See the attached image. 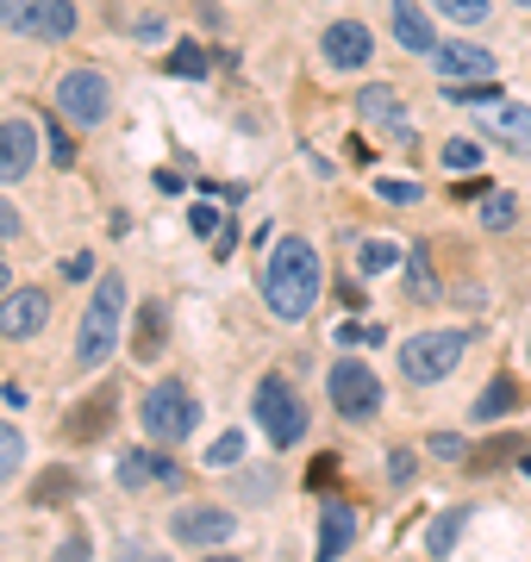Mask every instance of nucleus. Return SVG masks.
Returning <instances> with one entry per match:
<instances>
[{
  "label": "nucleus",
  "mask_w": 531,
  "mask_h": 562,
  "mask_svg": "<svg viewBox=\"0 0 531 562\" xmlns=\"http://www.w3.org/2000/svg\"><path fill=\"white\" fill-rule=\"evenodd\" d=\"M263 301L275 319H307L313 306H319V250L307 238H275L263 262Z\"/></svg>",
  "instance_id": "1"
},
{
  "label": "nucleus",
  "mask_w": 531,
  "mask_h": 562,
  "mask_svg": "<svg viewBox=\"0 0 531 562\" xmlns=\"http://www.w3.org/2000/svg\"><path fill=\"white\" fill-rule=\"evenodd\" d=\"M120 319H125V276L106 269V276L94 281V301L82 306V325H76V362H82V369H101V362L113 357Z\"/></svg>",
  "instance_id": "2"
},
{
  "label": "nucleus",
  "mask_w": 531,
  "mask_h": 562,
  "mask_svg": "<svg viewBox=\"0 0 531 562\" xmlns=\"http://www.w3.org/2000/svg\"><path fill=\"white\" fill-rule=\"evenodd\" d=\"M475 331H463V325H444V331H419V338L400 344V375H407L413 387H438L456 375V362L470 357Z\"/></svg>",
  "instance_id": "3"
},
{
  "label": "nucleus",
  "mask_w": 531,
  "mask_h": 562,
  "mask_svg": "<svg viewBox=\"0 0 531 562\" xmlns=\"http://www.w3.org/2000/svg\"><path fill=\"white\" fill-rule=\"evenodd\" d=\"M138 425L150 443H188L194 431H201V401H194V387L188 382H157L150 394L138 401Z\"/></svg>",
  "instance_id": "4"
},
{
  "label": "nucleus",
  "mask_w": 531,
  "mask_h": 562,
  "mask_svg": "<svg viewBox=\"0 0 531 562\" xmlns=\"http://www.w3.org/2000/svg\"><path fill=\"white\" fill-rule=\"evenodd\" d=\"M50 106H57L69 125L94 132V125L113 120V81H106L101 69H63V76H57V94H50Z\"/></svg>",
  "instance_id": "5"
},
{
  "label": "nucleus",
  "mask_w": 531,
  "mask_h": 562,
  "mask_svg": "<svg viewBox=\"0 0 531 562\" xmlns=\"http://www.w3.org/2000/svg\"><path fill=\"white\" fill-rule=\"evenodd\" d=\"M326 394H331V406H338V419H350V425H369L375 413H382V382H375V369H369L363 357L331 362Z\"/></svg>",
  "instance_id": "6"
},
{
  "label": "nucleus",
  "mask_w": 531,
  "mask_h": 562,
  "mask_svg": "<svg viewBox=\"0 0 531 562\" xmlns=\"http://www.w3.org/2000/svg\"><path fill=\"white\" fill-rule=\"evenodd\" d=\"M82 25L76 0H0V32H20V38H44L63 44Z\"/></svg>",
  "instance_id": "7"
},
{
  "label": "nucleus",
  "mask_w": 531,
  "mask_h": 562,
  "mask_svg": "<svg viewBox=\"0 0 531 562\" xmlns=\"http://www.w3.org/2000/svg\"><path fill=\"white\" fill-rule=\"evenodd\" d=\"M257 419H263L275 450H294V443L307 438V406L287 387V375H263V382H257Z\"/></svg>",
  "instance_id": "8"
},
{
  "label": "nucleus",
  "mask_w": 531,
  "mask_h": 562,
  "mask_svg": "<svg viewBox=\"0 0 531 562\" xmlns=\"http://www.w3.org/2000/svg\"><path fill=\"white\" fill-rule=\"evenodd\" d=\"M169 538L188 543V550H213V543H231V538H238V513H231V506H176V519H169Z\"/></svg>",
  "instance_id": "9"
},
{
  "label": "nucleus",
  "mask_w": 531,
  "mask_h": 562,
  "mask_svg": "<svg viewBox=\"0 0 531 562\" xmlns=\"http://www.w3.org/2000/svg\"><path fill=\"white\" fill-rule=\"evenodd\" d=\"M475 113V132L482 138H494V144H507L512 157H531V106H519V101H482V106H470Z\"/></svg>",
  "instance_id": "10"
},
{
  "label": "nucleus",
  "mask_w": 531,
  "mask_h": 562,
  "mask_svg": "<svg viewBox=\"0 0 531 562\" xmlns=\"http://www.w3.org/2000/svg\"><path fill=\"white\" fill-rule=\"evenodd\" d=\"M44 325H50V294L44 288H7L0 294V338L25 344V338H38Z\"/></svg>",
  "instance_id": "11"
},
{
  "label": "nucleus",
  "mask_w": 531,
  "mask_h": 562,
  "mask_svg": "<svg viewBox=\"0 0 531 562\" xmlns=\"http://www.w3.org/2000/svg\"><path fill=\"white\" fill-rule=\"evenodd\" d=\"M120 487L144 494V487H182V462L163 450H125L120 457Z\"/></svg>",
  "instance_id": "12"
},
{
  "label": "nucleus",
  "mask_w": 531,
  "mask_h": 562,
  "mask_svg": "<svg viewBox=\"0 0 531 562\" xmlns=\"http://www.w3.org/2000/svg\"><path fill=\"white\" fill-rule=\"evenodd\" d=\"M38 138H44V125H25V120L0 125V188L7 181H25L38 169Z\"/></svg>",
  "instance_id": "13"
},
{
  "label": "nucleus",
  "mask_w": 531,
  "mask_h": 562,
  "mask_svg": "<svg viewBox=\"0 0 531 562\" xmlns=\"http://www.w3.org/2000/svg\"><path fill=\"white\" fill-rule=\"evenodd\" d=\"M357 120L375 125V132H388L394 144H413V125H407V113H400V94H394L388 81H369L363 94H357Z\"/></svg>",
  "instance_id": "14"
},
{
  "label": "nucleus",
  "mask_w": 531,
  "mask_h": 562,
  "mask_svg": "<svg viewBox=\"0 0 531 562\" xmlns=\"http://www.w3.org/2000/svg\"><path fill=\"white\" fill-rule=\"evenodd\" d=\"M319 50H326L331 69H363V63L375 57V38H369V25H357V20H331Z\"/></svg>",
  "instance_id": "15"
},
{
  "label": "nucleus",
  "mask_w": 531,
  "mask_h": 562,
  "mask_svg": "<svg viewBox=\"0 0 531 562\" xmlns=\"http://www.w3.org/2000/svg\"><path fill=\"white\" fill-rule=\"evenodd\" d=\"M388 25H394V44H407L413 57H431L438 50V25L419 0H388Z\"/></svg>",
  "instance_id": "16"
},
{
  "label": "nucleus",
  "mask_w": 531,
  "mask_h": 562,
  "mask_svg": "<svg viewBox=\"0 0 531 562\" xmlns=\"http://www.w3.org/2000/svg\"><path fill=\"white\" fill-rule=\"evenodd\" d=\"M431 69H438V81H494V57L482 44H438Z\"/></svg>",
  "instance_id": "17"
},
{
  "label": "nucleus",
  "mask_w": 531,
  "mask_h": 562,
  "mask_svg": "<svg viewBox=\"0 0 531 562\" xmlns=\"http://www.w3.org/2000/svg\"><path fill=\"white\" fill-rule=\"evenodd\" d=\"M350 543H357V506H350V501H326V506H319V557L338 562Z\"/></svg>",
  "instance_id": "18"
},
{
  "label": "nucleus",
  "mask_w": 531,
  "mask_h": 562,
  "mask_svg": "<svg viewBox=\"0 0 531 562\" xmlns=\"http://www.w3.org/2000/svg\"><path fill=\"white\" fill-rule=\"evenodd\" d=\"M169 344V306L163 301H138V331H132V357L157 362Z\"/></svg>",
  "instance_id": "19"
},
{
  "label": "nucleus",
  "mask_w": 531,
  "mask_h": 562,
  "mask_svg": "<svg viewBox=\"0 0 531 562\" xmlns=\"http://www.w3.org/2000/svg\"><path fill=\"white\" fill-rule=\"evenodd\" d=\"M512 406H519V382H512V375H494V382L475 394L470 419H475V425H494V419H507Z\"/></svg>",
  "instance_id": "20"
},
{
  "label": "nucleus",
  "mask_w": 531,
  "mask_h": 562,
  "mask_svg": "<svg viewBox=\"0 0 531 562\" xmlns=\"http://www.w3.org/2000/svg\"><path fill=\"white\" fill-rule=\"evenodd\" d=\"M463 525H470V506H450L444 519L426 525V550H431V557H450V550H456V538H463Z\"/></svg>",
  "instance_id": "21"
},
{
  "label": "nucleus",
  "mask_w": 531,
  "mask_h": 562,
  "mask_svg": "<svg viewBox=\"0 0 531 562\" xmlns=\"http://www.w3.org/2000/svg\"><path fill=\"white\" fill-rule=\"evenodd\" d=\"M38 125H44V150H50V162H57V169H76V138H69V125H63L57 106L38 113Z\"/></svg>",
  "instance_id": "22"
},
{
  "label": "nucleus",
  "mask_w": 531,
  "mask_h": 562,
  "mask_svg": "<svg viewBox=\"0 0 531 562\" xmlns=\"http://www.w3.org/2000/svg\"><path fill=\"white\" fill-rule=\"evenodd\" d=\"M106 419H113V394H94V401H82V413L69 419V438H94V431H106Z\"/></svg>",
  "instance_id": "23"
},
{
  "label": "nucleus",
  "mask_w": 531,
  "mask_h": 562,
  "mask_svg": "<svg viewBox=\"0 0 531 562\" xmlns=\"http://www.w3.org/2000/svg\"><path fill=\"white\" fill-rule=\"evenodd\" d=\"M512 220H519V194H507V188H488V194H482V225H488V232H507Z\"/></svg>",
  "instance_id": "24"
},
{
  "label": "nucleus",
  "mask_w": 531,
  "mask_h": 562,
  "mask_svg": "<svg viewBox=\"0 0 531 562\" xmlns=\"http://www.w3.org/2000/svg\"><path fill=\"white\" fill-rule=\"evenodd\" d=\"M438 162L456 169V176H470L475 162H482V144H475V138H444V144H438Z\"/></svg>",
  "instance_id": "25"
},
{
  "label": "nucleus",
  "mask_w": 531,
  "mask_h": 562,
  "mask_svg": "<svg viewBox=\"0 0 531 562\" xmlns=\"http://www.w3.org/2000/svg\"><path fill=\"white\" fill-rule=\"evenodd\" d=\"M407 281H413V294H419V301L438 294V276H431V250H426V244H413V250H407Z\"/></svg>",
  "instance_id": "26"
},
{
  "label": "nucleus",
  "mask_w": 531,
  "mask_h": 562,
  "mask_svg": "<svg viewBox=\"0 0 531 562\" xmlns=\"http://www.w3.org/2000/svg\"><path fill=\"white\" fill-rule=\"evenodd\" d=\"M76 469H50V475H44L38 487H32V506H50V501H69V494H76Z\"/></svg>",
  "instance_id": "27"
},
{
  "label": "nucleus",
  "mask_w": 531,
  "mask_h": 562,
  "mask_svg": "<svg viewBox=\"0 0 531 562\" xmlns=\"http://www.w3.org/2000/svg\"><path fill=\"white\" fill-rule=\"evenodd\" d=\"M394 262H407V250H400V244L369 238V244H363V257H357V269H363V276H382V269H394Z\"/></svg>",
  "instance_id": "28"
},
{
  "label": "nucleus",
  "mask_w": 531,
  "mask_h": 562,
  "mask_svg": "<svg viewBox=\"0 0 531 562\" xmlns=\"http://www.w3.org/2000/svg\"><path fill=\"white\" fill-rule=\"evenodd\" d=\"M20 462H25V438L0 419V482H13V475H20Z\"/></svg>",
  "instance_id": "29"
},
{
  "label": "nucleus",
  "mask_w": 531,
  "mask_h": 562,
  "mask_svg": "<svg viewBox=\"0 0 531 562\" xmlns=\"http://www.w3.org/2000/svg\"><path fill=\"white\" fill-rule=\"evenodd\" d=\"M169 76H188V81H201L206 76V50H194V44H182V50H169L163 57Z\"/></svg>",
  "instance_id": "30"
},
{
  "label": "nucleus",
  "mask_w": 531,
  "mask_h": 562,
  "mask_svg": "<svg viewBox=\"0 0 531 562\" xmlns=\"http://www.w3.org/2000/svg\"><path fill=\"white\" fill-rule=\"evenodd\" d=\"M444 20H456V25H482L488 20V0H431Z\"/></svg>",
  "instance_id": "31"
},
{
  "label": "nucleus",
  "mask_w": 531,
  "mask_h": 562,
  "mask_svg": "<svg viewBox=\"0 0 531 562\" xmlns=\"http://www.w3.org/2000/svg\"><path fill=\"white\" fill-rule=\"evenodd\" d=\"M206 462H213V469H231V462H245V431H225V438H213Z\"/></svg>",
  "instance_id": "32"
},
{
  "label": "nucleus",
  "mask_w": 531,
  "mask_h": 562,
  "mask_svg": "<svg viewBox=\"0 0 531 562\" xmlns=\"http://www.w3.org/2000/svg\"><path fill=\"white\" fill-rule=\"evenodd\" d=\"M375 194H382V201L388 206H413V201H426V188H419V181H375Z\"/></svg>",
  "instance_id": "33"
},
{
  "label": "nucleus",
  "mask_w": 531,
  "mask_h": 562,
  "mask_svg": "<svg viewBox=\"0 0 531 562\" xmlns=\"http://www.w3.org/2000/svg\"><path fill=\"white\" fill-rule=\"evenodd\" d=\"M431 457H438V462H463V457H470L463 431H431Z\"/></svg>",
  "instance_id": "34"
},
{
  "label": "nucleus",
  "mask_w": 531,
  "mask_h": 562,
  "mask_svg": "<svg viewBox=\"0 0 531 562\" xmlns=\"http://www.w3.org/2000/svg\"><path fill=\"white\" fill-rule=\"evenodd\" d=\"M413 475H419V462H413V450H388V482L407 487Z\"/></svg>",
  "instance_id": "35"
},
{
  "label": "nucleus",
  "mask_w": 531,
  "mask_h": 562,
  "mask_svg": "<svg viewBox=\"0 0 531 562\" xmlns=\"http://www.w3.org/2000/svg\"><path fill=\"white\" fill-rule=\"evenodd\" d=\"M188 225L194 232H219V206H188Z\"/></svg>",
  "instance_id": "36"
},
{
  "label": "nucleus",
  "mask_w": 531,
  "mask_h": 562,
  "mask_svg": "<svg viewBox=\"0 0 531 562\" xmlns=\"http://www.w3.org/2000/svg\"><path fill=\"white\" fill-rule=\"evenodd\" d=\"M20 232H25V220L13 213V201H0V244H7V238H20Z\"/></svg>",
  "instance_id": "37"
},
{
  "label": "nucleus",
  "mask_w": 531,
  "mask_h": 562,
  "mask_svg": "<svg viewBox=\"0 0 531 562\" xmlns=\"http://www.w3.org/2000/svg\"><path fill=\"white\" fill-rule=\"evenodd\" d=\"M331 469H338V457H319V462H313L307 482H313V487H326V482H331Z\"/></svg>",
  "instance_id": "38"
},
{
  "label": "nucleus",
  "mask_w": 531,
  "mask_h": 562,
  "mask_svg": "<svg viewBox=\"0 0 531 562\" xmlns=\"http://www.w3.org/2000/svg\"><path fill=\"white\" fill-rule=\"evenodd\" d=\"M231 244H238V225H219V238H213V250H219V257H231Z\"/></svg>",
  "instance_id": "39"
},
{
  "label": "nucleus",
  "mask_w": 531,
  "mask_h": 562,
  "mask_svg": "<svg viewBox=\"0 0 531 562\" xmlns=\"http://www.w3.org/2000/svg\"><path fill=\"white\" fill-rule=\"evenodd\" d=\"M7 288H13V276H7V262H0V294H7Z\"/></svg>",
  "instance_id": "40"
},
{
  "label": "nucleus",
  "mask_w": 531,
  "mask_h": 562,
  "mask_svg": "<svg viewBox=\"0 0 531 562\" xmlns=\"http://www.w3.org/2000/svg\"><path fill=\"white\" fill-rule=\"evenodd\" d=\"M519 469H526V475H531V450H519Z\"/></svg>",
  "instance_id": "41"
},
{
  "label": "nucleus",
  "mask_w": 531,
  "mask_h": 562,
  "mask_svg": "<svg viewBox=\"0 0 531 562\" xmlns=\"http://www.w3.org/2000/svg\"><path fill=\"white\" fill-rule=\"evenodd\" d=\"M526 362H531V338H526Z\"/></svg>",
  "instance_id": "42"
},
{
  "label": "nucleus",
  "mask_w": 531,
  "mask_h": 562,
  "mask_svg": "<svg viewBox=\"0 0 531 562\" xmlns=\"http://www.w3.org/2000/svg\"><path fill=\"white\" fill-rule=\"evenodd\" d=\"M512 7H531V0H512Z\"/></svg>",
  "instance_id": "43"
}]
</instances>
